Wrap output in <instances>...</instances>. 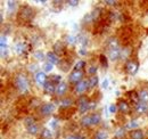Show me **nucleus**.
I'll list each match as a JSON object with an SVG mask.
<instances>
[{"instance_id":"28","label":"nucleus","mask_w":148,"mask_h":139,"mask_svg":"<svg viewBox=\"0 0 148 139\" xmlns=\"http://www.w3.org/2000/svg\"><path fill=\"white\" fill-rule=\"evenodd\" d=\"M0 45H1V50H3L5 48H7V38L5 35H1V42H0Z\"/></svg>"},{"instance_id":"3","label":"nucleus","mask_w":148,"mask_h":139,"mask_svg":"<svg viewBox=\"0 0 148 139\" xmlns=\"http://www.w3.org/2000/svg\"><path fill=\"white\" fill-rule=\"evenodd\" d=\"M24 124H25V128H26V130H27V132L30 133V135H37L38 131H39V128H38L37 123L34 122L33 119H31V118H27V119H25L24 120Z\"/></svg>"},{"instance_id":"34","label":"nucleus","mask_w":148,"mask_h":139,"mask_svg":"<svg viewBox=\"0 0 148 139\" xmlns=\"http://www.w3.org/2000/svg\"><path fill=\"white\" fill-rule=\"evenodd\" d=\"M7 3H8V8L9 9H14L16 7V2L15 1H8Z\"/></svg>"},{"instance_id":"14","label":"nucleus","mask_w":148,"mask_h":139,"mask_svg":"<svg viewBox=\"0 0 148 139\" xmlns=\"http://www.w3.org/2000/svg\"><path fill=\"white\" fill-rule=\"evenodd\" d=\"M136 109H137V112H139V113H146L148 111V104L138 102V103L136 104Z\"/></svg>"},{"instance_id":"15","label":"nucleus","mask_w":148,"mask_h":139,"mask_svg":"<svg viewBox=\"0 0 148 139\" xmlns=\"http://www.w3.org/2000/svg\"><path fill=\"white\" fill-rule=\"evenodd\" d=\"M144 137H145V135H144L143 130L136 129V130L131 131V138L132 139H144Z\"/></svg>"},{"instance_id":"37","label":"nucleus","mask_w":148,"mask_h":139,"mask_svg":"<svg viewBox=\"0 0 148 139\" xmlns=\"http://www.w3.org/2000/svg\"><path fill=\"white\" fill-rule=\"evenodd\" d=\"M67 3L70 6H76V5H79V1H76V0H70V1H67Z\"/></svg>"},{"instance_id":"43","label":"nucleus","mask_w":148,"mask_h":139,"mask_svg":"<svg viewBox=\"0 0 148 139\" xmlns=\"http://www.w3.org/2000/svg\"><path fill=\"white\" fill-rule=\"evenodd\" d=\"M96 107V103H90V109H92Z\"/></svg>"},{"instance_id":"40","label":"nucleus","mask_w":148,"mask_h":139,"mask_svg":"<svg viewBox=\"0 0 148 139\" xmlns=\"http://www.w3.org/2000/svg\"><path fill=\"white\" fill-rule=\"evenodd\" d=\"M107 87H108V80H107V79H105V80L103 81V88H104V89H106Z\"/></svg>"},{"instance_id":"42","label":"nucleus","mask_w":148,"mask_h":139,"mask_svg":"<svg viewBox=\"0 0 148 139\" xmlns=\"http://www.w3.org/2000/svg\"><path fill=\"white\" fill-rule=\"evenodd\" d=\"M50 124H51V125L55 128V127H57V121H56V120H54L53 122H50Z\"/></svg>"},{"instance_id":"44","label":"nucleus","mask_w":148,"mask_h":139,"mask_svg":"<svg viewBox=\"0 0 148 139\" xmlns=\"http://www.w3.org/2000/svg\"><path fill=\"white\" fill-rule=\"evenodd\" d=\"M81 54H82V55H84V54H86V52H84V49H81Z\"/></svg>"},{"instance_id":"20","label":"nucleus","mask_w":148,"mask_h":139,"mask_svg":"<svg viewBox=\"0 0 148 139\" xmlns=\"http://www.w3.org/2000/svg\"><path fill=\"white\" fill-rule=\"evenodd\" d=\"M15 50L17 54H23L24 50H25V45H24V42H18V43H16V46H15Z\"/></svg>"},{"instance_id":"2","label":"nucleus","mask_w":148,"mask_h":139,"mask_svg":"<svg viewBox=\"0 0 148 139\" xmlns=\"http://www.w3.org/2000/svg\"><path fill=\"white\" fill-rule=\"evenodd\" d=\"M15 86L21 94H25L29 90V82L24 74H18L15 78Z\"/></svg>"},{"instance_id":"32","label":"nucleus","mask_w":148,"mask_h":139,"mask_svg":"<svg viewBox=\"0 0 148 139\" xmlns=\"http://www.w3.org/2000/svg\"><path fill=\"white\" fill-rule=\"evenodd\" d=\"M86 65V63L83 62V61H80V62H77L76 63V65H75V70H79V71H81V70L83 69V66Z\"/></svg>"},{"instance_id":"9","label":"nucleus","mask_w":148,"mask_h":139,"mask_svg":"<svg viewBox=\"0 0 148 139\" xmlns=\"http://www.w3.org/2000/svg\"><path fill=\"white\" fill-rule=\"evenodd\" d=\"M46 57H47L48 62H49V63H51L53 65H56V64H58V63H59V58H58V56L55 54V52H47Z\"/></svg>"},{"instance_id":"13","label":"nucleus","mask_w":148,"mask_h":139,"mask_svg":"<svg viewBox=\"0 0 148 139\" xmlns=\"http://www.w3.org/2000/svg\"><path fill=\"white\" fill-rule=\"evenodd\" d=\"M22 16L24 17V19H31V18L33 17V12H32V9L31 8H29V7H25L23 10H22Z\"/></svg>"},{"instance_id":"38","label":"nucleus","mask_w":148,"mask_h":139,"mask_svg":"<svg viewBox=\"0 0 148 139\" xmlns=\"http://www.w3.org/2000/svg\"><path fill=\"white\" fill-rule=\"evenodd\" d=\"M66 139H83V137H81V136H76V135H72V136H69Z\"/></svg>"},{"instance_id":"33","label":"nucleus","mask_w":148,"mask_h":139,"mask_svg":"<svg viewBox=\"0 0 148 139\" xmlns=\"http://www.w3.org/2000/svg\"><path fill=\"white\" fill-rule=\"evenodd\" d=\"M124 129H119L117 130V132L115 133V137H117V138H120V137H122V136H124Z\"/></svg>"},{"instance_id":"41","label":"nucleus","mask_w":148,"mask_h":139,"mask_svg":"<svg viewBox=\"0 0 148 139\" xmlns=\"http://www.w3.org/2000/svg\"><path fill=\"white\" fill-rule=\"evenodd\" d=\"M105 3H107V5H115L116 2H115V1H108V0H107V1H105Z\"/></svg>"},{"instance_id":"31","label":"nucleus","mask_w":148,"mask_h":139,"mask_svg":"<svg viewBox=\"0 0 148 139\" xmlns=\"http://www.w3.org/2000/svg\"><path fill=\"white\" fill-rule=\"evenodd\" d=\"M34 57L39 59V61H42L43 58H45V55H43V52H40V50H37V52H34Z\"/></svg>"},{"instance_id":"36","label":"nucleus","mask_w":148,"mask_h":139,"mask_svg":"<svg viewBox=\"0 0 148 139\" xmlns=\"http://www.w3.org/2000/svg\"><path fill=\"white\" fill-rule=\"evenodd\" d=\"M116 111H117L116 105H111V106H110V112H111V113H115Z\"/></svg>"},{"instance_id":"24","label":"nucleus","mask_w":148,"mask_h":139,"mask_svg":"<svg viewBox=\"0 0 148 139\" xmlns=\"http://www.w3.org/2000/svg\"><path fill=\"white\" fill-rule=\"evenodd\" d=\"M54 49H55V54L56 52H63V49H64V47H63V43L60 42V41H58V42H56L55 46H54Z\"/></svg>"},{"instance_id":"27","label":"nucleus","mask_w":148,"mask_h":139,"mask_svg":"<svg viewBox=\"0 0 148 139\" xmlns=\"http://www.w3.org/2000/svg\"><path fill=\"white\" fill-rule=\"evenodd\" d=\"M53 69H54V65L51 63H49V62L45 63V65H43V72H50Z\"/></svg>"},{"instance_id":"25","label":"nucleus","mask_w":148,"mask_h":139,"mask_svg":"<svg viewBox=\"0 0 148 139\" xmlns=\"http://www.w3.org/2000/svg\"><path fill=\"white\" fill-rule=\"evenodd\" d=\"M73 104V100L72 99H63L62 102H60V107H70L71 105Z\"/></svg>"},{"instance_id":"29","label":"nucleus","mask_w":148,"mask_h":139,"mask_svg":"<svg viewBox=\"0 0 148 139\" xmlns=\"http://www.w3.org/2000/svg\"><path fill=\"white\" fill-rule=\"evenodd\" d=\"M138 125H139L138 121H131L130 123L127 124V128L128 129H136V128H138Z\"/></svg>"},{"instance_id":"7","label":"nucleus","mask_w":148,"mask_h":139,"mask_svg":"<svg viewBox=\"0 0 148 139\" xmlns=\"http://www.w3.org/2000/svg\"><path fill=\"white\" fill-rule=\"evenodd\" d=\"M125 69L129 72L130 74H136L137 71H138V63L133 62V61H129L127 64H125Z\"/></svg>"},{"instance_id":"18","label":"nucleus","mask_w":148,"mask_h":139,"mask_svg":"<svg viewBox=\"0 0 148 139\" xmlns=\"http://www.w3.org/2000/svg\"><path fill=\"white\" fill-rule=\"evenodd\" d=\"M41 138L42 139H53L54 138V133L51 132V130L45 128V129L42 130V132H41Z\"/></svg>"},{"instance_id":"39","label":"nucleus","mask_w":148,"mask_h":139,"mask_svg":"<svg viewBox=\"0 0 148 139\" xmlns=\"http://www.w3.org/2000/svg\"><path fill=\"white\" fill-rule=\"evenodd\" d=\"M37 70H38V65H37V64H32V65H30V71L34 72V71H37Z\"/></svg>"},{"instance_id":"6","label":"nucleus","mask_w":148,"mask_h":139,"mask_svg":"<svg viewBox=\"0 0 148 139\" xmlns=\"http://www.w3.org/2000/svg\"><path fill=\"white\" fill-rule=\"evenodd\" d=\"M54 109H55V105L51 104V103H48V104H45L41 107L40 112H41L42 115H49L54 112Z\"/></svg>"},{"instance_id":"26","label":"nucleus","mask_w":148,"mask_h":139,"mask_svg":"<svg viewBox=\"0 0 148 139\" xmlns=\"http://www.w3.org/2000/svg\"><path fill=\"white\" fill-rule=\"evenodd\" d=\"M100 63H101V65H103V67H107L108 66V63H107V58H106V56L105 55H100Z\"/></svg>"},{"instance_id":"1","label":"nucleus","mask_w":148,"mask_h":139,"mask_svg":"<svg viewBox=\"0 0 148 139\" xmlns=\"http://www.w3.org/2000/svg\"><path fill=\"white\" fill-rule=\"evenodd\" d=\"M107 47H108V56L112 61H117L120 57H121V50H120V47L116 42V40L111 39L107 43Z\"/></svg>"},{"instance_id":"35","label":"nucleus","mask_w":148,"mask_h":139,"mask_svg":"<svg viewBox=\"0 0 148 139\" xmlns=\"http://www.w3.org/2000/svg\"><path fill=\"white\" fill-rule=\"evenodd\" d=\"M88 73H89V74H95V73H97V67H95V66H91L90 69L88 70Z\"/></svg>"},{"instance_id":"8","label":"nucleus","mask_w":148,"mask_h":139,"mask_svg":"<svg viewBox=\"0 0 148 139\" xmlns=\"http://www.w3.org/2000/svg\"><path fill=\"white\" fill-rule=\"evenodd\" d=\"M88 81H86V80H82V81H80L76 86H75V91L77 92V94H82V92H84L86 90H87V88H88Z\"/></svg>"},{"instance_id":"22","label":"nucleus","mask_w":148,"mask_h":139,"mask_svg":"<svg viewBox=\"0 0 148 139\" xmlns=\"http://www.w3.org/2000/svg\"><path fill=\"white\" fill-rule=\"evenodd\" d=\"M108 138V133L106 131H98L96 133V139H107Z\"/></svg>"},{"instance_id":"10","label":"nucleus","mask_w":148,"mask_h":139,"mask_svg":"<svg viewBox=\"0 0 148 139\" xmlns=\"http://www.w3.org/2000/svg\"><path fill=\"white\" fill-rule=\"evenodd\" d=\"M36 81H37L40 86H45L46 82H47L46 73H45V72H38L37 75H36Z\"/></svg>"},{"instance_id":"17","label":"nucleus","mask_w":148,"mask_h":139,"mask_svg":"<svg viewBox=\"0 0 148 139\" xmlns=\"http://www.w3.org/2000/svg\"><path fill=\"white\" fill-rule=\"evenodd\" d=\"M138 98H139V102L148 104V91L147 90H141V91L139 92V95H138Z\"/></svg>"},{"instance_id":"16","label":"nucleus","mask_w":148,"mask_h":139,"mask_svg":"<svg viewBox=\"0 0 148 139\" xmlns=\"http://www.w3.org/2000/svg\"><path fill=\"white\" fill-rule=\"evenodd\" d=\"M81 124L83 127H91L92 125V119H91V115H86L81 119Z\"/></svg>"},{"instance_id":"11","label":"nucleus","mask_w":148,"mask_h":139,"mask_svg":"<svg viewBox=\"0 0 148 139\" xmlns=\"http://www.w3.org/2000/svg\"><path fill=\"white\" fill-rule=\"evenodd\" d=\"M43 91L47 95H53L54 92H56V87H54V83L50 82V81L46 82V85L43 86Z\"/></svg>"},{"instance_id":"19","label":"nucleus","mask_w":148,"mask_h":139,"mask_svg":"<svg viewBox=\"0 0 148 139\" xmlns=\"http://www.w3.org/2000/svg\"><path fill=\"white\" fill-rule=\"evenodd\" d=\"M99 82V79L97 75H92L89 80H88V85H89V88H95Z\"/></svg>"},{"instance_id":"21","label":"nucleus","mask_w":148,"mask_h":139,"mask_svg":"<svg viewBox=\"0 0 148 139\" xmlns=\"http://www.w3.org/2000/svg\"><path fill=\"white\" fill-rule=\"evenodd\" d=\"M119 108H120V111H121L122 113H127V112L129 111V105L127 104L125 102H120Z\"/></svg>"},{"instance_id":"23","label":"nucleus","mask_w":148,"mask_h":139,"mask_svg":"<svg viewBox=\"0 0 148 139\" xmlns=\"http://www.w3.org/2000/svg\"><path fill=\"white\" fill-rule=\"evenodd\" d=\"M91 119H92V125H97V124H99L100 121H101V118H100L99 114H92L91 115Z\"/></svg>"},{"instance_id":"30","label":"nucleus","mask_w":148,"mask_h":139,"mask_svg":"<svg viewBox=\"0 0 148 139\" xmlns=\"http://www.w3.org/2000/svg\"><path fill=\"white\" fill-rule=\"evenodd\" d=\"M51 79H50V82H53V83H60V79H62V76H59V75H53V76H50Z\"/></svg>"},{"instance_id":"5","label":"nucleus","mask_w":148,"mask_h":139,"mask_svg":"<svg viewBox=\"0 0 148 139\" xmlns=\"http://www.w3.org/2000/svg\"><path fill=\"white\" fill-rule=\"evenodd\" d=\"M88 109H90V103L88 102L87 98L81 97V99L79 100V111H80V113H86Z\"/></svg>"},{"instance_id":"12","label":"nucleus","mask_w":148,"mask_h":139,"mask_svg":"<svg viewBox=\"0 0 148 139\" xmlns=\"http://www.w3.org/2000/svg\"><path fill=\"white\" fill-rule=\"evenodd\" d=\"M66 90H67V85L65 82H60L56 87V94L58 96H62V95H64L66 92Z\"/></svg>"},{"instance_id":"4","label":"nucleus","mask_w":148,"mask_h":139,"mask_svg":"<svg viewBox=\"0 0 148 139\" xmlns=\"http://www.w3.org/2000/svg\"><path fill=\"white\" fill-rule=\"evenodd\" d=\"M82 78H83V72L82 71H79V70H74L73 72L70 74V76H69V80H70V82H80V81H82Z\"/></svg>"}]
</instances>
